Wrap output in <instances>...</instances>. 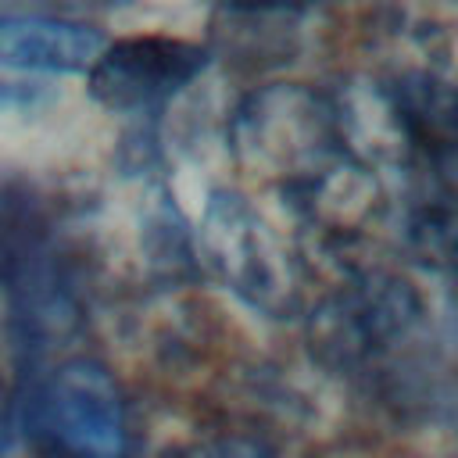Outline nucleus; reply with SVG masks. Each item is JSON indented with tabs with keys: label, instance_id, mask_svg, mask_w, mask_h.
Wrapping results in <instances>:
<instances>
[{
	"label": "nucleus",
	"instance_id": "nucleus-1",
	"mask_svg": "<svg viewBox=\"0 0 458 458\" xmlns=\"http://www.w3.org/2000/svg\"><path fill=\"white\" fill-rule=\"evenodd\" d=\"M193 68V47L161 36H136L100 50L89 68V93L107 107H140L186 82Z\"/></svg>",
	"mask_w": 458,
	"mask_h": 458
},
{
	"label": "nucleus",
	"instance_id": "nucleus-2",
	"mask_svg": "<svg viewBox=\"0 0 458 458\" xmlns=\"http://www.w3.org/2000/svg\"><path fill=\"white\" fill-rule=\"evenodd\" d=\"M104 39L89 25H72L57 18L0 14V64L43 68V72H79L93 68Z\"/></svg>",
	"mask_w": 458,
	"mask_h": 458
}]
</instances>
